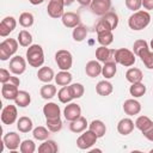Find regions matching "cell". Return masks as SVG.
<instances>
[{
	"mask_svg": "<svg viewBox=\"0 0 153 153\" xmlns=\"http://www.w3.org/2000/svg\"><path fill=\"white\" fill-rule=\"evenodd\" d=\"M98 139L99 137L92 130H84L82 134H80V136L76 139V146L80 149H88L97 142Z\"/></svg>",
	"mask_w": 153,
	"mask_h": 153,
	"instance_id": "7",
	"label": "cell"
},
{
	"mask_svg": "<svg viewBox=\"0 0 153 153\" xmlns=\"http://www.w3.org/2000/svg\"><path fill=\"white\" fill-rule=\"evenodd\" d=\"M19 90H18V85H14L12 82H5L1 86V94L5 99L7 100H14L17 94H18Z\"/></svg>",
	"mask_w": 153,
	"mask_h": 153,
	"instance_id": "15",
	"label": "cell"
},
{
	"mask_svg": "<svg viewBox=\"0 0 153 153\" xmlns=\"http://www.w3.org/2000/svg\"><path fill=\"white\" fill-rule=\"evenodd\" d=\"M126 79H127L130 84L140 82V81H142V79H143V74H142L141 69H139V68H136V67H130V68L126 72Z\"/></svg>",
	"mask_w": 153,
	"mask_h": 153,
	"instance_id": "26",
	"label": "cell"
},
{
	"mask_svg": "<svg viewBox=\"0 0 153 153\" xmlns=\"http://www.w3.org/2000/svg\"><path fill=\"white\" fill-rule=\"evenodd\" d=\"M81 6H90V4H91V1L92 0H76Z\"/></svg>",
	"mask_w": 153,
	"mask_h": 153,
	"instance_id": "50",
	"label": "cell"
},
{
	"mask_svg": "<svg viewBox=\"0 0 153 153\" xmlns=\"http://www.w3.org/2000/svg\"><path fill=\"white\" fill-rule=\"evenodd\" d=\"M85 73L90 76V78H96L99 74H102V66L99 63V61L97 60H91L86 63L85 66Z\"/></svg>",
	"mask_w": 153,
	"mask_h": 153,
	"instance_id": "21",
	"label": "cell"
},
{
	"mask_svg": "<svg viewBox=\"0 0 153 153\" xmlns=\"http://www.w3.org/2000/svg\"><path fill=\"white\" fill-rule=\"evenodd\" d=\"M97 41L100 45H110L114 42V33L110 30H105V31H99L97 32Z\"/></svg>",
	"mask_w": 153,
	"mask_h": 153,
	"instance_id": "31",
	"label": "cell"
},
{
	"mask_svg": "<svg viewBox=\"0 0 153 153\" xmlns=\"http://www.w3.org/2000/svg\"><path fill=\"white\" fill-rule=\"evenodd\" d=\"M2 140H4V143H5L6 148H8L10 151H13V152L17 151L20 147V143H22L20 136L16 131H8V133H6L4 135V137H2Z\"/></svg>",
	"mask_w": 153,
	"mask_h": 153,
	"instance_id": "12",
	"label": "cell"
},
{
	"mask_svg": "<svg viewBox=\"0 0 153 153\" xmlns=\"http://www.w3.org/2000/svg\"><path fill=\"white\" fill-rule=\"evenodd\" d=\"M88 129L92 130L98 137H103L105 135V133H106V126L100 120H93L88 124Z\"/></svg>",
	"mask_w": 153,
	"mask_h": 153,
	"instance_id": "28",
	"label": "cell"
},
{
	"mask_svg": "<svg viewBox=\"0 0 153 153\" xmlns=\"http://www.w3.org/2000/svg\"><path fill=\"white\" fill-rule=\"evenodd\" d=\"M87 126H88L87 120H86L85 117L80 116L79 118H76V120H74V121L71 122L69 129H71V131H73V133H75V134H79V133H82L84 130H86Z\"/></svg>",
	"mask_w": 153,
	"mask_h": 153,
	"instance_id": "23",
	"label": "cell"
},
{
	"mask_svg": "<svg viewBox=\"0 0 153 153\" xmlns=\"http://www.w3.org/2000/svg\"><path fill=\"white\" fill-rule=\"evenodd\" d=\"M142 6L145 10H153V0H142Z\"/></svg>",
	"mask_w": 153,
	"mask_h": 153,
	"instance_id": "49",
	"label": "cell"
},
{
	"mask_svg": "<svg viewBox=\"0 0 153 153\" xmlns=\"http://www.w3.org/2000/svg\"><path fill=\"white\" fill-rule=\"evenodd\" d=\"M63 116L67 121L72 122L81 116V108L76 103H68L63 109Z\"/></svg>",
	"mask_w": 153,
	"mask_h": 153,
	"instance_id": "13",
	"label": "cell"
},
{
	"mask_svg": "<svg viewBox=\"0 0 153 153\" xmlns=\"http://www.w3.org/2000/svg\"><path fill=\"white\" fill-rule=\"evenodd\" d=\"M87 33H88V31H87L86 26L82 25V24H79L78 26H75V27L73 29L72 37H73V39H74L75 42H82V41L86 38Z\"/></svg>",
	"mask_w": 153,
	"mask_h": 153,
	"instance_id": "33",
	"label": "cell"
},
{
	"mask_svg": "<svg viewBox=\"0 0 153 153\" xmlns=\"http://www.w3.org/2000/svg\"><path fill=\"white\" fill-rule=\"evenodd\" d=\"M114 60L116 63H118L121 66L131 67L135 63V54H134V51H131L127 48H120V49L115 50Z\"/></svg>",
	"mask_w": 153,
	"mask_h": 153,
	"instance_id": "4",
	"label": "cell"
},
{
	"mask_svg": "<svg viewBox=\"0 0 153 153\" xmlns=\"http://www.w3.org/2000/svg\"><path fill=\"white\" fill-rule=\"evenodd\" d=\"M118 25V16L115 12L109 11L108 13H105L104 16H102V18L99 19V22L96 25V31H105V30H110L114 31Z\"/></svg>",
	"mask_w": 153,
	"mask_h": 153,
	"instance_id": "3",
	"label": "cell"
},
{
	"mask_svg": "<svg viewBox=\"0 0 153 153\" xmlns=\"http://www.w3.org/2000/svg\"><path fill=\"white\" fill-rule=\"evenodd\" d=\"M30 1V4H32V5H39V4H42L44 0H29Z\"/></svg>",
	"mask_w": 153,
	"mask_h": 153,
	"instance_id": "51",
	"label": "cell"
},
{
	"mask_svg": "<svg viewBox=\"0 0 153 153\" xmlns=\"http://www.w3.org/2000/svg\"><path fill=\"white\" fill-rule=\"evenodd\" d=\"M72 79H73V75H72L68 71H61V72H59V73L55 75V78H54L55 82H56L59 86H67V85H71Z\"/></svg>",
	"mask_w": 153,
	"mask_h": 153,
	"instance_id": "29",
	"label": "cell"
},
{
	"mask_svg": "<svg viewBox=\"0 0 153 153\" xmlns=\"http://www.w3.org/2000/svg\"><path fill=\"white\" fill-rule=\"evenodd\" d=\"M134 127H135V123L130 120V118H122L118 123H117V131L121 134V135H129L133 130H134Z\"/></svg>",
	"mask_w": 153,
	"mask_h": 153,
	"instance_id": "20",
	"label": "cell"
},
{
	"mask_svg": "<svg viewBox=\"0 0 153 153\" xmlns=\"http://www.w3.org/2000/svg\"><path fill=\"white\" fill-rule=\"evenodd\" d=\"M61 20H62V24L69 29H74L80 24V17L78 13H74V12H65L63 16L61 17Z\"/></svg>",
	"mask_w": 153,
	"mask_h": 153,
	"instance_id": "16",
	"label": "cell"
},
{
	"mask_svg": "<svg viewBox=\"0 0 153 153\" xmlns=\"http://www.w3.org/2000/svg\"><path fill=\"white\" fill-rule=\"evenodd\" d=\"M33 22H35L33 14L30 13V12H23L19 16V24L23 27H30V26H32L33 25Z\"/></svg>",
	"mask_w": 153,
	"mask_h": 153,
	"instance_id": "40",
	"label": "cell"
},
{
	"mask_svg": "<svg viewBox=\"0 0 153 153\" xmlns=\"http://www.w3.org/2000/svg\"><path fill=\"white\" fill-rule=\"evenodd\" d=\"M129 93L130 96H133L134 98H139L142 97L146 93V85L140 81V82H134L131 84V86L129 87Z\"/></svg>",
	"mask_w": 153,
	"mask_h": 153,
	"instance_id": "35",
	"label": "cell"
},
{
	"mask_svg": "<svg viewBox=\"0 0 153 153\" xmlns=\"http://www.w3.org/2000/svg\"><path fill=\"white\" fill-rule=\"evenodd\" d=\"M18 120V111L16 105H6L1 111V122L4 124L11 126Z\"/></svg>",
	"mask_w": 153,
	"mask_h": 153,
	"instance_id": "9",
	"label": "cell"
},
{
	"mask_svg": "<svg viewBox=\"0 0 153 153\" xmlns=\"http://www.w3.org/2000/svg\"><path fill=\"white\" fill-rule=\"evenodd\" d=\"M20 152L22 153H33L36 151V145L33 142V140H24L22 143H20V147H19Z\"/></svg>",
	"mask_w": 153,
	"mask_h": 153,
	"instance_id": "44",
	"label": "cell"
},
{
	"mask_svg": "<svg viewBox=\"0 0 153 153\" xmlns=\"http://www.w3.org/2000/svg\"><path fill=\"white\" fill-rule=\"evenodd\" d=\"M57 98H59V100H60L61 103H63V104H68V103L72 102V99H74L73 96H72L69 85L62 86V87L59 90V92H57Z\"/></svg>",
	"mask_w": 153,
	"mask_h": 153,
	"instance_id": "34",
	"label": "cell"
},
{
	"mask_svg": "<svg viewBox=\"0 0 153 153\" xmlns=\"http://www.w3.org/2000/svg\"><path fill=\"white\" fill-rule=\"evenodd\" d=\"M37 78H38V80H41L42 82H50L54 78H55V75H54V71L50 68V67H48V66H42L39 69H38V72H37Z\"/></svg>",
	"mask_w": 153,
	"mask_h": 153,
	"instance_id": "24",
	"label": "cell"
},
{
	"mask_svg": "<svg viewBox=\"0 0 153 153\" xmlns=\"http://www.w3.org/2000/svg\"><path fill=\"white\" fill-rule=\"evenodd\" d=\"M123 111L128 115V116H134L140 114L141 111V104L140 102H137L136 99L131 98V99H127L123 103Z\"/></svg>",
	"mask_w": 153,
	"mask_h": 153,
	"instance_id": "17",
	"label": "cell"
},
{
	"mask_svg": "<svg viewBox=\"0 0 153 153\" xmlns=\"http://www.w3.org/2000/svg\"><path fill=\"white\" fill-rule=\"evenodd\" d=\"M151 49L153 50V38H152V41H151Z\"/></svg>",
	"mask_w": 153,
	"mask_h": 153,
	"instance_id": "52",
	"label": "cell"
},
{
	"mask_svg": "<svg viewBox=\"0 0 153 153\" xmlns=\"http://www.w3.org/2000/svg\"><path fill=\"white\" fill-rule=\"evenodd\" d=\"M65 5H66V0H49L47 6L48 16L54 19L61 18L65 13Z\"/></svg>",
	"mask_w": 153,
	"mask_h": 153,
	"instance_id": "8",
	"label": "cell"
},
{
	"mask_svg": "<svg viewBox=\"0 0 153 153\" xmlns=\"http://www.w3.org/2000/svg\"><path fill=\"white\" fill-rule=\"evenodd\" d=\"M43 115L47 118H59L61 115V110L60 106L54 103V102H49L43 106Z\"/></svg>",
	"mask_w": 153,
	"mask_h": 153,
	"instance_id": "18",
	"label": "cell"
},
{
	"mask_svg": "<svg viewBox=\"0 0 153 153\" xmlns=\"http://www.w3.org/2000/svg\"><path fill=\"white\" fill-rule=\"evenodd\" d=\"M114 91V86L110 81L108 80H100L97 85H96V92L99 94V96H103V97H106L109 94H111Z\"/></svg>",
	"mask_w": 153,
	"mask_h": 153,
	"instance_id": "25",
	"label": "cell"
},
{
	"mask_svg": "<svg viewBox=\"0 0 153 153\" xmlns=\"http://www.w3.org/2000/svg\"><path fill=\"white\" fill-rule=\"evenodd\" d=\"M152 122H153V121H152L149 117H147V116H139V117L136 118V121H135V127H136L140 131H142V130L146 129Z\"/></svg>",
	"mask_w": 153,
	"mask_h": 153,
	"instance_id": "45",
	"label": "cell"
},
{
	"mask_svg": "<svg viewBox=\"0 0 153 153\" xmlns=\"http://www.w3.org/2000/svg\"><path fill=\"white\" fill-rule=\"evenodd\" d=\"M26 61L31 67L38 68L44 63V51L39 44H31L26 50Z\"/></svg>",
	"mask_w": 153,
	"mask_h": 153,
	"instance_id": "2",
	"label": "cell"
},
{
	"mask_svg": "<svg viewBox=\"0 0 153 153\" xmlns=\"http://www.w3.org/2000/svg\"><path fill=\"white\" fill-rule=\"evenodd\" d=\"M18 42L22 47H30L32 44V35L27 30H22L18 33Z\"/></svg>",
	"mask_w": 153,
	"mask_h": 153,
	"instance_id": "38",
	"label": "cell"
},
{
	"mask_svg": "<svg viewBox=\"0 0 153 153\" xmlns=\"http://www.w3.org/2000/svg\"><path fill=\"white\" fill-rule=\"evenodd\" d=\"M39 93H41V96H42L43 99H51L56 94V86L47 82L45 85H43L41 87Z\"/></svg>",
	"mask_w": 153,
	"mask_h": 153,
	"instance_id": "36",
	"label": "cell"
},
{
	"mask_svg": "<svg viewBox=\"0 0 153 153\" xmlns=\"http://www.w3.org/2000/svg\"><path fill=\"white\" fill-rule=\"evenodd\" d=\"M149 152H151V153H153V148H152V149H151V151H149Z\"/></svg>",
	"mask_w": 153,
	"mask_h": 153,
	"instance_id": "53",
	"label": "cell"
},
{
	"mask_svg": "<svg viewBox=\"0 0 153 153\" xmlns=\"http://www.w3.org/2000/svg\"><path fill=\"white\" fill-rule=\"evenodd\" d=\"M124 4H126L128 10H130L133 12H136L142 6V0H124Z\"/></svg>",
	"mask_w": 153,
	"mask_h": 153,
	"instance_id": "46",
	"label": "cell"
},
{
	"mask_svg": "<svg viewBox=\"0 0 153 153\" xmlns=\"http://www.w3.org/2000/svg\"><path fill=\"white\" fill-rule=\"evenodd\" d=\"M117 72V66H116V62L115 60H110V61H106L104 62V65L102 66V75L105 78V79H111L115 76Z\"/></svg>",
	"mask_w": 153,
	"mask_h": 153,
	"instance_id": "22",
	"label": "cell"
},
{
	"mask_svg": "<svg viewBox=\"0 0 153 153\" xmlns=\"http://www.w3.org/2000/svg\"><path fill=\"white\" fill-rule=\"evenodd\" d=\"M49 129L48 128H45V127H43V126H38V127H36L35 129H32V135H33V137L36 139V140H38V141H44V140H47L48 137H49Z\"/></svg>",
	"mask_w": 153,
	"mask_h": 153,
	"instance_id": "37",
	"label": "cell"
},
{
	"mask_svg": "<svg viewBox=\"0 0 153 153\" xmlns=\"http://www.w3.org/2000/svg\"><path fill=\"white\" fill-rule=\"evenodd\" d=\"M90 8L92 13L97 16H104L111 8V0H92L90 4Z\"/></svg>",
	"mask_w": 153,
	"mask_h": 153,
	"instance_id": "10",
	"label": "cell"
},
{
	"mask_svg": "<svg viewBox=\"0 0 153 153\" xmlns=\"http://www.w3.org/2000/svg\"><path fill=\"white\" fill-rule=\"evenodd\" d=\"M18 39L6 38L0 43V60L6 61L13 56L18 50Z\"/></svg>",
	"mask_w": 153,
	"mask_h": 153,
	"instance_id": "5",
	"label": "cell"
},
{
	"mask_svg": "<svg viewBox=\"0 0 153 153\" xmlns=\"http://www.w3.org/2000/svg\"><path fill=\"white\" fill-rule=\"evenodd\" d=\"M115 53V50H111L110 48L105 47V45H100L96 49V59L99 61V62H106V61H110V60H114V56L112 54Z\"/></svg>",
	"mask_w": 153,
	"mask_h": 153,
	"instance_id": "19",
	"label": "cell"
},
{
	"mask_svg": "<svg viewBox=\"0 0 153 153\" xmlns=\"http://www.w3.org/2000/svg\"><path fill=\"white\" fill-rule=\"evenodd\" d=\"M11 74H10V71L5 69V68H1L0 69V81L1 84H5V82H8L10 79H11Z\"/></svg>",
	"mask_w": 153,
	"mask_h": 153,
	"instance_id": "47",
	"label": "cell"
},
{
	"mask_svg": "<svg viewBox=\"0 0 153 153\" xmlns=\"http://www.w3.org/2000/svg\"><path fill=\"white\" fill-rule=\"evenodd\" d=\"M14 103L19 108H26L30 103H31V96L29 92L26 91H19L16 99H14Z\"/></svg>",
	"mask_w": 153,
	"mask_h": 153,
	"instance_id": "32",
	"label": "cell"
},
{
	"mask_svg": "<svg viewBox=\"0 0 153 153\" xmlns=\"http://www.w3.org/2000/svg\"><path fill=\"white\" fill-rule=\"evenodd\" d=\"M17 128L20 133H29L33 128L32 120L27 116H22L17 120Z\"/></svg>",
	"mask_w": 153,
	"mask_h": 153,
	"instance_id": "27",
	"label": "cell"
},
{
	"mask_svg": "<svg viewBox=\"0 0 153 153\" xmlns=\"http://www.w3.org/2000/svg\"><path fill=\"white\" fill-rule=\"evenodd\" d=\"M151 23V14L147 11L139 10L134 12L128 19V26L134 31H140L147 27Z\"/></svg>",
	"mask_w": 153,
	"mask_h": 153,
	"instance_id": "1",
	"label": "cell"
},
{
	"mask_svg": "<svg viewBox=\"0 0 153 153\" xmlns=\"http://www.w3.org/2000/svg\"><path fill=\"white\" fill-rule=\"evenodd\" d=\"M142 61V63L146 66V68L148 69H153V50L151 51L149 49L143 51L140 56H139Z\"/></svg>",
	"mask_w": 153,
	"mask_h": 153,
	"instance_id": "43",
	"label": "cell"
},
{
	"mask_svg": "<svg viewBox=\"0 0 153 153\" xmlns=\"http://www.w3.org/2000/svg\"><path fill=\"white\" fill-rule=\"evenodd\" d=\"M69 88H71V92H72V96L74 99H78V98H81L85 93V87L80 82H74V84H71L69 85Z\"/></svg>",
	"mask_w": 153,
	"mask_h": 153,
	"instance_id": "42",
	"label": "cell"
},
{
	"mask_svg": "<svg viewBox=\"0 0 153 153\" xmlns=\"http://www.w3.org/2000/svg\"><path fill=\"white\" fill-rule=\"evenodd\" d=\"M16 26H17V20L14 17L12 16L5 17L0 23V36L1 37L8 36L16 29Z\"/></svg>",
	"mask_w": 153,
	"mask_h": 153,
	"instance_id": "14",
	"label": "cell"
},
{
	"mask_svg": "<svg viewBox=\"0 0 153 153\" xmlns=\"http://www.w3.org/2000/svg\"><path fill=\"white\" fill-rule=\"evenodd\" d=\"M59 151V146L54 140H44L43 143L38 146V152L39 153H56Z\"/></svg>",
	"mask_w": 153,
	"mask_h": 153,
	"instance_id": "30",
	"label": "cell"
},
{
	"mask_svg": "<svg viewBox=\"0 0 153 153\" xmlns=\"http://www.w3.org/2000/svg\"><path fill=\"white\" fill-rule=\"evenodd\" d=\"M47 128L51 133H57L62 129V121L61 117L59 118H47Z\"/></svg>",
	"mask_w": 153,
	"mask_h": 153,
	"instance_id": "41",
	"label": "cell"
},
{
	"mask_svg": "<svg viewBox=\"0 0 153 153\" xmlns=\"http://www.w3.org/2000/svg\"><path fill=\"white\" fill-rule=\"evenodd\" d=\"M149 49V47H148V43L145 41V39H136L135 42H134V44H133V51H134V54L139 57L143 51H146V50H148Z\"/></svg>",
	"mask_w": 153,
	"mask_h": 153,
	"instance_id": "39",
	"label": "cell"
},
{
	"mask_svg": "<svg viewBox=\"0 0 153 153\" xmlns=\"http://www.w3.org/2000/svg\"><path fill=\"white\" fill-rule=\"evenodd\" d=\"M141 133L143 134V136H145L147 140L153 141V122H152V123H151L146 129H143Z\"/></svg>",
	"mask_w": 153,
	"mask_h": 153,
	"instance_id": "48",
	"label": "cell"
},
{
	"mask_svg": "<svg viewBox=\"0 0 153 153\" xmlns=\"http://www.w3.org/2000/svg\"><path fill=\"white\" fill-rule=\"evenodd\" d=\"M26 69V61L20 55H16L10 60V71L14 75H20Z\"/></svg>",
	"mask_w": 153,
	"mask_h": 153,
	"instance_id": "11",
	"label": "cell"
},
{
	"mask_svg": "<svg viewBox=\"0 0 153 153\" xmlns=\"http://www.w3.org/2000/svg\"><path fill=\"white\" fill-rule=\"evenodd\" d=\"M55 62L61 71H69L73 65V55L69 50L60 49L55 54Z\"/></svg>",
	"mask_w": 153,
	"mask_h": 153,
	"instance_id": "6",
	"label": "cell"
}]
</instances>
